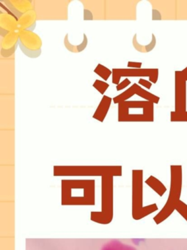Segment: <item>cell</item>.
<instances>
[{"instance_id":"6da1fadb","label":"cell","mask_w":187,"mask_h":250,"mask_svg":"<svg viewBox=\"0 0 187 250\" xmlns=\"http://www.w3.org/2000/svg\"><path fill=\"white\" fill-rule=\"evenodd\" d=\"M154 108V104L148 101H126L118 104L119 122H153L145 114L137 112L140 109Z\"/></svg>"},{"instance_id":"7a4b0ae2","label":"cell","mask_w":187,"mask_h":250,"mask_svg":"<svg viewBox=\"0 0 187 250\" xmlns=\"http://www.w3.org/2000/svg\"><path fill=\"white\" fill-rule=\"evenodd\" d=\"M19 46L21 52L30 58L42 55V40L39 35L28 30H19Z\"/></svg>"},{"instance_id":"3957f363","label":"cell","mask_w":187,"mask_h":250,"mask_svg":"<svg viewBox=\"0 0 187 250\" xmlns=\"http://www.w3.org/2000/svg\"><path fill=\"white\" fill-rule=\"evenodd\" d=\"M112 71V83L120 84L122 77H145L149 78V81L153 84H156L159 79V69L158 68H113Z\"/></svg>"},{"instance_id":"277c9868","label":"cell","mask_w":187,"mask_h":250,"mask_svg":"<svg viewBox=\"0 0 187 250\" xmlns=\"http://www.w3.org/2000/svg\"><path fill=\"white\" fill-rule=\"evenodd\" d=\"M187 79L182 71H175V112H187Z\"/></svg>"},{"instance_id":"5b68a950","label":"cell","mask_w":187,"mask_h":250,"mask_svg":"<svg viewBox=\"0 0 187 250\" xmlns=\"http://www.w3.org/2000/svg\"><path fill=\"white\" fill-rule=\"evenodd\" d=\"M1 2L8 7L9 11H11V14L16 18L17 17V20L21 18L26 13L34 9L31 1L28 0H5Z\"/></svg>"},{"instance_id":"8992f818","label":"cell","mask_w":187,"mask_h":250,"mask_svg":"<svg viewBox=\"0 0 187 250\" xmlns=\"http://www.w3.org/2000/svg\"><path fill=\"white\" fill-rule=\"evenodd\" d=\"M15 32H18V20L8 13H0V34L2 39Z\"/></svg>"},{"instance_id":"52a82bcc","label":"cell","mask_w":187,"mask_h":250,"mask_svg":"<svg viewBox=\"0 0 187 250\" xmlns=\"http://www.w3.org/2000/svg\"><path fill=\"white\" fill-rule=\"evenodd\" d=\"M19 39L18 32L10 33L5 38H2L1 41V55L3 58H10L15 53L19 46Z\"/></svg>"},{"instance_id":"ba28073f","label":"cell","mask_w":187,"mask_h":250,"mask_svg":"<svg viewBox=\"0 0 187 250\" xmlns=\"http://www.w3.org/2000/svg\"><path fill=\"white\" fill-rule=\"evenodd\" d=\"M37 14L34 9L28 11L18 20L19 30H28L33 31L36 27Z\"/></svg>"},{"instance_id":"9c48e42d","label":"cell","mask_w":187,"mask_h":250,"mask_svg":"<svg viewBox=\"0 0 187 250\" xmlns=\"http://www.w3.org/2000/svg\"><path fill=\"white\" fill-rule=\"evenodd\" d=\"M112 101H113V99H112V98L107 96H104L102 101L99 103V106H98L97 109H96V112L93 114V119L97 120V121L102 123L104 122L108 112H109Z\"/></svg>"},{"instance_id":"30bf717a","label":"cell","mask_w":187,"mask_h":250,"mask_svg":"<svg viewBox=\"0 0 187 250\" xmlns=\"http://www.w3.org/2000/svg\"><path fill=\"white\" fill-rule=\"evenodd\" d=\"M101 250H137L135 247L121 242L119 240L112 239L102 247Z\"/></svg>"},{"instance_id":"8fae6325","label":"cell","mask_w":187,"mask_h":250,"mask_svg":"<svg viewBox=\"0 0 187 250\" xmlns=\"http://www.w3.org/2000/svg\"><path fill=\"white\" fill-rule=\"evenodd\" d=\"M156 44V39L154 35H152V41L150 43L146 45V46H142L140 43L137 42V35L134 36L133 38V45L134 47L137 49V51L140 52H144V53H147V52H150L154 49L155 46Z\"/></svg>"},{"instance_id":"7c38bea8","label":"cell","mask_w":187,"mask_h":250,"mask_svg":"<svg viewBox=\"0 0 187 250\" xmlns=\"http://www.w3.org/2000/svg\"><path fill=\"white\" fill-rule=\"evenodd\" d=\"M87 43H88V40H87V36L85 34H84V39L83 42L80 43L79 46H73L70 42H68V35L67 34L65 38V45L66 46L67 49L70 51V52H74V53H79V52H83L86 46H87Z\"/></svg>"},{"instance_id":"4fadbf2b","label":"cell","mask_w":187,"mask_h":250,"mask_svg":"<svg viewBox=\"0 0 187 250\" xmlns=\"http://www.w3.org/2000/svg\"><path fill=\"white\" fill-rule=\"evenodd\" d=\"M94 73L99 75L101 78L103 79L104 81H107L109 77L112 75V71L102 64H98L94 69Z\"/></svg>"},{"instance_id":"5bb4252c","label":"cell","mask_w":187,"mask_h":250,"mask_svg":"<svg viewBox=\"0 0 187 250\" xmlns=\"http://www.w3.org/2000/svg\"><path fill=\"white\" fill-rule=\"evenodd\" d=\"M93 87H94L97 91H99L101 94L104 95L105 92L107 90V89L109 88V84H108V83H105V82L96 80L95 83H93Z\"/></svg>"},{"instance_id":"9a60e30c","label":"cell","mask_w":187,"mask_h":250,"mask_svg":"<svg viewBox=\"0 0 187 250\" xmlns=\"http://www.w3.org/2000/svg\"><path fill=\"white\" fill-rule=\"evenodd\" d=\"M170 121L172 122H187V112L184 114H177L175 112H171Z\"/></svg>"},{"instance_id":"2e32d148","label":"cell","mask_w":187,"mask_h":250,"mask_svg":"<svg viewBox=\"0 0 187 250\" xmlns=\"http://www.w3.org/2000/svg\"><path fill=\"white\" fill-rule=\"evenodd\" d=\"M130 84H131V81L128 78H125L124 81L121 82L119 84L116 86L117 91H121V90L126 88Z\"/></svg>"},{"instance_id":"e0dca14e","label":"cell","mask_w":187,"mask_h":250,"mask_svg":"<svg viewBox=\"0 0 187 250\" xmlns=\"http://www.w3.org/2000/svg\"><path fill=\"white\" fill-rule=\"evenodd\" d=\"M139 84L145 87V88L148 89V90L150 89L152 86V83L150 81H147V80H144V79H140L139 80Z\"/></svg>"},{"instance_id":"ac0fdd59","label":"cell","mask_w":187,"mask_h":250,"mask_svg":"<svg viewBox=\"0 0 187 250\" xmlns=\"http://www.w3.org/2000/svg\"><path fill=\"white\" fill-rule=\"evenodd\" d=\"M142 65L143 63L142 62H128V67L130 68H134V69H140L141 68Z\"/></svg>"},{"instance_id":"d6986e66","label":"cell","mask_w":187,"mask_h":250,"mask_svg":"<svg viewBox=\"0 0 187 250\" xmlns=\"http://www.w3.org/2000/svg\"><path fill=\"white\" fill-rule=\"evenodd\" d=\"M84 20H93V14L88 10H84Z\"/></svg>"},{"instance_id":"ffe728a7","label":"cell","mask_w":187,"mask_h":250,"mask_svg":"<svg viewBox=\"0 0 187 250\" xmlns=\"http://www.w3.org/2000/svg\"><path fill=\"white\" fill-rule=\"evenodd\" d=\"M153 20H162V16L159 14V11L156 10H153Z\"/></svg>"},{"instance_id":"44dd1931","label":"cell","mask_w":187,"mask_h":250,"mask_svg":"<svg viewBox=\"0 0 187 250\" xmlns=\"http://www.w3.org/2000/svg\"><path fill=\"white\" fill-rule=\"evenodd\" d=\"M182 72L184 75L185 76V77H187V67L183 70Z\"/></svg>"}]
</instances>
